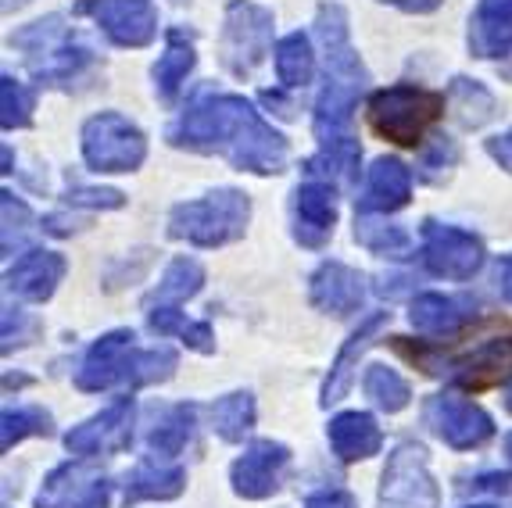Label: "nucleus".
<instances>
[{
    "instance_id": "58836bf2",
    "label": "nucleus",
    "mask_w": 512,
    "mask_h": 508,
    "mask_svg": "<svg viewBox=\"0 0 512 508\" xmlns=\"http://www.w3.org/2000/svg\"><path fill=\"white\" fill-rule=\"evenodd\" d=\"M40 333V322L33 319V315L26 312H4V355H8L11 348H26L29 340Z\"/></svg>"
},
{
    "instance_id": "37998d69",
    "label": "nucleus",
    "mask_w": 512,
    "mask_h": 508,
    "mask_svg": "<svg viewBox=\"0 0 512 508\" xmlns=\"http://www.w3.org/2000/svg\"><path fill=\"white\" fill-rule=\"evenodd\" d=\"M391 8L398 11H409V15H430V11L441 8V0H384Z\"/></svg>"
},
{
    "instance_id": "a19ab883",
    "label": "nucleus",
    "mask_w": 512,
    "mask_h": 508,
    "mask_svg": "<svg viewBox=\"0 0 512 508\" xmlns=\"http://www.w3.org/2000/svg\"><path fill=\"white\" fill-rule=\"evenodd\" d=\"M305 508H359L355 498L348 491H323V494H312L305 501Z\"/></svg>"
},
{
    "instance_id": "9b49d317",
    "label": "nucleus",
    "mask_w": 512,
    "mask_h": 508,
    "mask_svg": "<svg viewBox=\"0 0 512 508\" xmlns=\"http://www.w3.org/2000/svg\"><path fill=\"white\" fill-rule=\"evenodd\" d=\"M129 441H133V398L115 401L94 419H86L65 433V448L83 458L101 455V451H122Z\"/></svg>"
},
{
    "instance_id": "f03ea898",
    "label": "nucleus",
    "mask_w": 512,
    "mask_h": 508,
    "mask_svg": "<svg viewBox=\"0 0 512 508\" xmlns=\"http://www.w3.org/2000/svg\"><path fill=\"white\" fill-rule=\"evenodd\" d=\"M251 222V201L233 187L205 194L201 201H183L169 212V237L194 247H222L244 237Z\"/></svg>"
},
{
    "instance_id": "5701e85b",
    "label": "nucleus",
    "mask_w": 512,
    "mask_h": 508,
    "mask_svg": "<svg viewBox=\"0 0 512 508\" xmlns=\"http://www.w3.org/2000/svg\"><path fill=\"white\" fill-rule=\"evenodd\" d=\"M455 383L466 390H487L512 376V337H495L480 344L473 355L455 362Z\"/></svg>"
},
{
    "instance_id": "4468645a",
    "label": "nucleus",
    "mask_w": 512,
    "mask_h": 508,
    "mask_svg": "<svg viewBox=\"0 0 512 508\" xmlns=\"http://www.w3.org/2000/svg\"><path fill=\"white\" fill-rule=\"evenodd\" d=\"M133 330H111L97 340L94 348L86 351L83 365L76 373V387L86 394H97V390H108L111 383L126 380L129 373V358H133Z\"/></svg>"
},
{
    "instance_id": "20e7f679",
    "label": "nucleus",
    "mask_w": 512,
    "mask_h": 508,
    "mask_svg": "<svg viewBox=\"0 0 512 508\" xmlns=\"http://www.w3.org/2000/svg\"><path fill=\"white\" fill-rule=\"evenodd\" d=\"M444 97L419 86H391L369 97V126L398 147L423 144L427 129L441 119Z\"/></svg>"
},
{
    "instance_id": "72a5a7b5",
    "label": "nucleus",
    "mask_w": 512,
    "mask_h": 508,
    "mask_svg": "<svg viewBox=\"0 0 512 508\" xmlns=\"http://www.w3.org/2000/svg\"><path fill=\"white\" fill-rule=\"evenodd\" d=\"M362 387H366V398L376 408H384V412H402L412 398L409 383L394 373V369H387V365H369Z\"/></svg>"
},
{
    "instance_id": "c9c22d12",
    "label": "nucleus",
    "mask_w": 512,
    "mask_h": 508,
    "mask_svg": "<svg viewBox=\"0 0 512 508\" xmlns=\"http://www.w3.org/2000/svg\"><path fill=\"white\" fill-rule=\"evenodd\" d=\"M51 433V412L43 408H15L0 415V448L11 451L26 437H47Z\"/></svg>"
},
{
    "instance_id": "1a4fd4ad",
    "label": "nucleus",
    "mask_w": 512,
    "mask_h": 508,
    "mask_svg": "<svg viewBox=\"0 0 512 508\" xmlns=\"http://www.w3.org/2000/svg\"><path fill=\"white\" fill-rule=\"evenodd\" d=\"M427 426L448 444V448H459V451L480 448V444H487L491 433H495L491 415L480 405H473V401L452 394V390L434 394V398L427 401Z\"/></svg>"
},
{
    "instance_id": "7ed1b4c3",
    "label": "nucleus",
    "mask_w": 512,
    "mask_h": 508,
    "mask_svg": "<svg viewBox=\"0 0 512 508\" xmlns=\"http://www.w3.org/2000/svg\"><path fill=\"white\" fill-rule=\"evenodd\" d=\"M18 51H26V65L40 83L51 86H65L83 72L90 61H94V51L86 43L76 40L72 26L61 15H47L33 26H26L22 33L11 36Z\"/></svg>"
},
{
    "instance_id": "2f4dec72",
    "label": "nucleus",
    "mask_w": 512,
    "mask_h": 508,
    "mask_svg": "<svg viewBox=\"0 0 512 508\" xmlns=\"http://www.w3.org/2000/svg\"><path fill=\"white\" fill-rule=\"evenodd\" d=\"M355 240H359L366 251L373 254H384V258H405L412 247L409 233L402 226H394V222H376L369 215H359L355 219Z\"/></svg>"
},
{
    "instance_id": "e433bc0d",
    "label": "nucleus",
    "mask_w": 512,
    "mask_h": 508,
    "mask_svg": "<svg viewBox=\"0 0 512 508\" xmlns=\"http://www.w3.org/2000/svg\"><path fill=\"white\" fill-rule=\"evenodd\" d=\"M33 122V94L11 76H0V126L26 129Z\"/></svg>"
},
{
    "instance_id": "f3484780",
    "label": "nucleus",
    "mask_w": 512,
    "mask_h": 508,
    "mask_svg": "<svg viewBox=\"0 0 512 508\" xmlns=\"http://www.w3.org/2000/svg\"><path fill=\"white\" fill-rule=\"evenodd\" d=\"M387 322H391V312H373V315H366V319L359 322V330L344 340V348L337 351V358H333V365H330V376H326V383H323V408L337 405V401H341L344 394L351 390L355 365H359V358L366 355L369 344L384 333Z\"/></svg>"
},
{
    "instance_id": "0eeeda50",
    "label": "nucleus",
    "mask_w": 512,
    "mask_h": 508,
    "mask_svg": "<svg viewBox=\"0 0 512 508\" xmlns=\"http://www.w3.org/2000/svg\"><path fill=\"white\" fill-rule=\"evenodd\" d=\"M380 508H437L441 491L427 466V451L419 444H398L387 455L384 476H380Z\"/></svg>"
},
{
    "instance_id": "a18cd8bd",
    "label": "nucleus",
    "mask_w": 512,
    "mask_h": 508,
    "mask_svg": "<svg viewBox=\"0 0 512 508\" xmlns=\"http://www.w3.org/2000/svg\"><path fill=\"white\" fill-rule=\"evenodd\" d=\"M498 280H502V294L512 301V254L502 262V272H498Z\"/></svg>"
},
{
    "instance_id": "c756f323",
    "label": "nucleus",
    "mask_w": 512,
    "mask_h": 508,
    "mask_svg": "<svg viewBox=\"0 0 512 508\" xmlns=\"http://www.w3.org/2000/svg\"><path fill=\"white\" fill-rule=\"evenodd\" d=\"M205 283V269L194 262V258H176V262L165 269L162 283L147 297V305H180L187 297H194Z\"/></svg>"
},
{
    "instance_id": "c03bdc74",
    "label": "nucleus",
    "mask_w": 512,
    "mask_h": 508,
    "mask_svg": "<svg viewBox=\"0 0 512 508\" xmlns=\"http://www.w3.org/2000/svg\"><path fill=\"white\" fill-rule=\"evenodd\" d=\"M43 229L54 233V237H69L72 229H76V222L65 219V215H47V219H43Z\"/></svg>"
},
{
    "instance_id": "79ce46f5",
    "label": "nucleus",
    "mask_w": 512,
    "mask_h": 508,
    "mask_svg": "<svg viewBox=\"0 0 512 508\" xmlns=\"http://www.w3.org/2000/svg\"><path fill=\"white\" fill-rule=\"evenodd\" d=\"M487 154H491L505 172H512V129L502 136H495V140H487Z\"/></svg>"
},
{
    "instance_id": "aec40b11",
    "label": "nucleus",
    "mask_w": 512,
    "mask_h": 508,
    "mask_svg": "<svg viewBox=\"0 0 512 508\" xmlns=\"http://www.w3.org/2000/svg\"><path fill=\"white\" fill-rule=\"evenodd\" d=\"M512 51V0H480L470 18L473 58H502Z\"/></svg>"
},
{
    "instance_id": "b1692460",
    "label": "nucleus",
    "mask_w": 512,
    "mask_h": 508,
    "mask_svg": "<svg viewBox=\"0 0 512 508\" xmlns=\"http://www.w3.org/2000/svg\"><path fill=\"white\" fill-rule=\"evenodd\" d=\"M470 319H473L470 301L444 297V294H419L409 308L412 330L423 333V337H452Z\"/></svg>"
},
{
    "instance_id": "6e6552de",
    "label": "nucleus",
    "mask_w": 512,
    "mask_h": 508,
    "mask_svg": "<svg viewBox=\"0 0 512 508\" xmlns=\"http://www.w3.org/2000/svg\"><path fill=\"white\" fill-rule=\"evenodd\" d=\"M423 265L444 280H470L484 265V244L470 229L427 222L423 226Z\"/></svg>"
},
{
    "instance_id": "c85d7f7f",
    "label": "nucleus",
    "mask_w": 512,
    "mask_h": 508,
    "mask_svg": "<svg viewBox=\"0 0 512 508\" xmlns=\"http://www.w3.org/2000/svg\"><path fill=\"white\" fill-rule=\"evenodd\" d=\"M316 72V58H312V43L305 33H291L276 43V76L283 86H308Z\"/></svg>"
},
{
    "instance_id": "cd10ccee",
    "label": "nucleus",
    "mask_w": 512,
    "mask_h": 508,
    "mask_svg": "<svg viewBox=\"0 0 512 508\" xmlns=\"http://www.w3.org/2000/svg\"><path fill=\"white\" fill-rule=\"evenodd\" d=\"M212 426L222 441H244V433H251V426H255V398L248 390H233V394L219 398L212 405Z\"/></svg>"
},
{
    "instance_id": "de8ad7c7",
    "label": "nucleus",
    "mask_w": 512,
    "mask_h": 508,
    "mask_svg": "<svg viewBox=\"0 0 512 508\" xmlns=\"http://www.w3.org/2000/svg\"><path fill=\"white\" fill-rule=\"evenodd\" d=\"M505 455H509V462H512V433L505 437Z\"/></svg>"
},
{
    "instance_id": "3c124183",
    "label": "nucleus",
    "mask_w": 512,
    "mask_h": 508,
    "mask_svg": "<svg viewBox=\"0 0 512 508\" xmlns=\"http://www.w3.org/2000/svg\"><path fill=\"white\" fill-rule=\"evenodd\" d=\"M473 508H495V505H473Z\"/></svg>"
},
{
    "instance_id": "ddd939ff",
    "label": "nucleus",
    "mask_w": 512,
    "mask_h": 508,
    "mask_svg": "<svg viewBox=\"0 0 512 508\" xmlns=\"http://www.w3.org/2000/svg\"><path fill=\"white\" fill-rule=\"evenodd\" d=\"M337 226V190L326 179H308L294 194V240L301 247H323Z\"/></svg>"
},
{
    "instance_id": "49530a36",
    "label": "nucleus",
    "mask_w": 512,
    "mask_h": 508,
    "mask_svg": "<svg viewBox=\"0 0 512 508\" xmlns=\"http://www.w3.org/2000/svg\"><path fill=\"white\" fill-rule=\"evenodd\" d=\"M83 508H108V483H101V487L94 491V498L86 501Z\"/></svg>"
},
{
    "instance_id": "423d86ee",
    "label": "nucleus",
    "mask_w": 512,
    "mask_h": 508,
    "mask_svg": "<svg viewBox=\"0 0 512 508\" xmlns=\"http://www.w3.org/2000/svg\"><path fill=\"white\" fill-rule=\"evenodd\" d=\"M83 158L94 172H133L147 158V136L119 111H101L83 126Z\"/></svg>"
},
{
    "instance_id": "4be33fe9",
    "label": "nucleus",
    "mask_w": 512,
    "mask_h": 508,
    "mask_svg": "<svg viewBox=\"0 0 512 508\" xmlns=\"http://www.w3.org/2000/svg\"><path fill=\"white\" fill-rule=\"evenodd\" d=\"M65 276V258L54 251H29L8 269V290L26 301H47Z\"/></svg>"
},
{
    "instance_id": "473e14b6",
    "label": "nucleus",
    "mask_w": 512,
    "mask_h": 508,
    "mask_svg": "<svg viewBox=\"0 0 512 508\" xmlns=\"http://www.w3.org/2000/svg\"><path fill=\"white\" fill-rule=\"evenodd\" d=\"M448 104H452L455 119H459L466 129L484 126V122L495 115V101H491V94H487L480 83H473V79H455Z\"/></svg>"
},
{
    "instance_id": "4c0bfd02",
    "label": "nucleus",
    "mask_w": 512,
    "mask_h": 508,
    "mask_svg": "<svg viewBox=\"0 0 512 508\" xmlns=\"http://www.w3.org/2000/svg\"><path fill=\"white\" fill-rule=\"evenodd\" d=\"M0 212H4V254H11L15 247L26 244V237L36 229V219L11 190L0 194Z\"/></svg>"
},
{
    "instance_id": "a878e982",
    "label": "nucleus",
    "mask_w": 512,
    "mask_h": 508,
    "mask_svg": "<svg viewBox=\"0 0 512 508\" xmlns=\"http://www.w3.org/2000/svg\"><path fill=\"white\" fill-rule=\"evenodd\" d=\"M194 40H190L183 29H169V40H165V54L154 65V90L165 104L176 101V94L183 90L187 76L194 72Z\"/></svg>"
},
{
    "instance_id": "dca6fc26",
    "label": "nucleus",
    "mask_w": 512,
    "mask_h": 508,
    "mask_svg": "<svg viewBox=\"0 0 512 508\" xmlns=\"http://www.w3.org/2000/svg\"><path fill=\"white\" fill-rule=\"evenodd\" d=\"M316 36H319V43H323V54H326V76L369 83L366 68H362L359 54H355V47H351L348 15H344L341 4H319Z\"/></svg>"
},
{
    "instance_id": "8fccbe9b",
    "label": "nucleus",
    "mask_w": 512,
    "mask_h": 508,
    "mask_svg": "<svg viewBox=\"0 0 512 508\" xmlns=\"http://www.w3.org/2000/svg\"><path fill=\"white\" fill-rule=\"evenodd\" d=\"M4 4H8V8H11V4H22V0H4Z\"/></svg>"
},
{
    "instance_id": "f704fd0d",
    "label": "nucleus",
    "mask_w": 512,
    "mask_h": 508,
    "mask_svg": "<svg viewBox=\"0 0 512 508\" xmlns=\"http://www.w3.org/2000/svg\"><path fill=\"white\" fill-rule=\"evenodd\" d=\"M176 365H180V358H176V351H172V348L133 351V358H129L126 383H129V387H151V383H165V380H172Z\"/></svg>"
},
{
    "instance_id": "2eb2a0df",
    "label": "nucleus",
    "mask_w": 512,
    "mask_h": 508,
    "mask_svg": "<svg viewBox=\"0 0 512 508\" xmlns=\"http://www.w3.org/2000/svg\"><path fill=\"white\" fill-rule=\"evenodd\" d=\"M308 297H312V305L326 315H344L359 312V305L366 301V276L355 272L351 265L341 262H326L312 272V283H308Z\"/></svg>"
},
{
    "instance_id": "ea45409f",
    "label": "nucleus",
    "mask_w": 512,
    "mask_h": 508,
    "mask_svg": "<svg viewBox=\"0 0 512 508\" xmlns=\"http://www.w3.org/2000/svg\"><path fill=\"white\" fill-rule=\"evenodd\" d=\"M69 204L72 208H122L126 197H122V190L111 187H72Z\"/></svg>"
},
{
    "instance_id": "412c9836",
    "label": "nucleus",
    "mask_w": 512,
    "mask_h": 508,
    "mask_svg": "<svg viewBox=\"0 0 512 508\" xmlns=\"http://www.w3.org/2000/svg\"><path fill=\"white\" fill-rule=\"evenodd\" d=\"M326 437H330L333 455L341 462H362V458L376 455L380 444H384V433H380V426H376V419L369 412L333 415L330 426H326Z\"/></svg>"
},
{
    "instance_id": "bb28decb",
    "label": "nucleus",
    "mask_w": 512,
    "mask_h": 508,
    "mask_svg": "<svg viewBox=\"0 0 512 508\" xmlns=\"http://www.w3.org/2000/svg\"><path fill=\"white\" fill-rule=\"evenodd\" d=\"M147 326H151L158 337H180L187 348L201 351V355H212L215 351V337L208 322H190L180 308L172 305H158L147 312Z\"/></svg>"
},
{
    "instance_id": "f257e3e1",
    "label": "nucleus",
    "mask_w": 512,
    "mask_h": 508,
    "mask_svg": "<svg viewBox=\"0 0 512 508\" xmlns=\"http://www.w3.org/2000/svg\"><path fill=\"white\" fill-rule=\"evenodd\" d=\"M172 147L197 154H222L240 172L276 176L287 165V140L244 97L215 94L194 101L169 129Z\"/></svg>"
},
{
    "instance_id": "a211bd4d",
    "label": "nucleus",
    "mask_w": 512,
    "mask_h": 508,
    "mask_svg": "<svg viewBox=\"0 0 512 508\" xmlns=\"http://www.w3.org/2000/svg\"><path fill=\"white\" fill-rule=\"evenodd\" d=\"M412 197V172L405 169L398 158H376L373 169L366 176V190H362L359 215L373 212H398Z\"/></svg>"
},
{
    "instance_id": "393cba45",
    "label": "nucleus",
    "mask_w": 512,
    "mask_h": 508,
    "mask_svg": "<svg viewBox=\"0 0 512 508\" xmlns=\"http://www.w3.org/2000/svg\"><path fill=\"white\" fill-rule=\"evenodd\" d=\"M187 491V473L180 466H162V462H140L126 476V505L137 501H172Z\"/></svg>"
},
{
    "instance_id": "09e8293b",
    "label": "nucleus",
    "mask_w": 512,
    "mask_h": 508,
    "mask_svg": "<svg viewBox=\"0 0 512 508\" xmlns=\"http://www.w3.org/2000/svg\"><path fill=\"white\" fill-rule=\"evenodd\" d=\"M505 408L512 412V387H509V394H505Z\"/></svg>"
},
{
    "instance_id": "f8f14e48",
    "label": "nucleus",
    "mask_w": 512,
    "mask_h": 508,
    "mask_svg": "<svg viewBox=\"0 0 512 508\" xmlns=\"http://www.w3.org/2000/svg\"><path fill=\"white\" fill-rule=\"evenodd\" d=\"M86 11L119 47H147L158 36V15L151 0H90Z\"/></svg>"
},
{
    "instance_id": "39448f33",
    "label": "nucleus",
    "mask_w": 512,
    "mask_h": 508,
    "mask_svg": "<svg viewBox=\"0 0 512 508\" xmlns=\"http://www.w3.org/2000/svg\"><path fill=\"white\" fill-rule=\"evenodd\" d=\"M273 51V11L255 0H230L222 15L219 58L233 76H251Z\"/></svg>"
},
{
    "instance_id": "6ab92c4d",
    "label": "nucleus",
    "mask_w": 512,
    "mask_h": 508,
    "mask_svg": "<svg viewBox=\"0 0 512 508\" xmlns=\"http://www.w3.org/2000/svg\"><path fill=\"white\" fill-rule=\"evenodd\" d=\"M101 483L104 476L90 462H69L43 480L40 494H36V508H83Z\"/></svg>"
},
{
    "instance_id": "9d476101",
    "label": "nucleus",
    "mask_w": 512,
    "mask_h": 508,
    "mask_svg": "<svg viewBox=\"0 0 512 508\" xmlns=\"http://www.w3.org/2000/svg\"><path fill=\"white\" fill-rule=\"evenodd\" d=\"M291 466V451L276 441H255L244 455L233 462L230 483L240 498L262 501L269 494L280 491V476L283 469Z\"/></svg>"
},
{
    "instance_id": "7c9ffc66",
    "label": "nucleus",
    "mask_w": 512,
    "mask_h": 508,
    "mask_svg": "<svg viewBox=\"0 0 512 508\" xmlns=\"http://www.w3.org/2000/svg\"><path fill=\"white\" fill-rule=\"evenodd\" d=\"M194 433V405H176L162 415V423L147 433V448L158 455H180Z\"/></svg>"
}]
</instances>
